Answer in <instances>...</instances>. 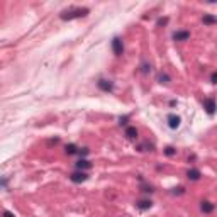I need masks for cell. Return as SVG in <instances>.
Wrapping results in <instances>:
<instances>
[{
	"instance_id": "1",
	"label": "cell",
	"mask_w": 217,
	"mask_h": 217,
	"mask_svg": "<svg viewBox=\"0 0 217 217\" xmlns=\"http://www.w3.org/2000/svg\"><path fill=\"white\" fill-rule=\"evenodd\" d=\"M90 10L85 9V7H78V9H71V10H64L61 14V19L63 20H73V19H80V17L88 16Z\"/></svg>"
},
{
	"instance_id": "2",
	"label": "cell",
	"mask_w": 217,
	"mask_h": 217,
	"mask_svg": "<svg viewBox=\"0 0 217 217\" xmlns=\"http://www.w3.org/2000/svg\"><path fill=\"white\" fill-rule=\"evenodd\" d=\"M112 49H114L115 56H122V54H124V44H122L121 38H114V41H112Z\"/></svg>"
},
{
	"instance_id": "3",
	"label": "cell",
	"mask_w": 217,
	"mask_h": 217,
	"mask_svg": "<svg viewBox=\"0 0 217 217\" xmlns=\"http://www.w3.org/2000/svg\"><path fill=\"white\" fill-rule=\"evenodd\" d=\"M70 180L73 183H83V182L88 180V175H86L85 171H80V170H78V171H75V173H71V175H70Z\"/></svg>"
},
{
	"instance_id": "4",
	"label": "cell",
	"mask_w": 217,
	"mask_h": 217,
	"mask_svg": "<svg viewBox=\"0 0 217 217\" xmlns=\"http://www.w3.org/2000/svg\"><path fill=\"white\" fill-rule=\"evenodd\" d=\"M166 121H168L170 129H178V127H180V122H182V119H180L176 114H170L168 117H166Z\"/></svg>"
},
{
	"instance_id": "5",
	"label": "cell",
	"mask_w": 217,
	"mask_h": 217,
	"mask_svg": "<svg viewBox=\"0 0 217 217\" xmlns=\"http://www.w3.org/2000/svg\"><path fill=\"white\" fill-rule=\"evenodd\" d=\"M204 108H205V112H207L209 115H214V112H215V102H214V99H205V102H204Z\"/></svg>"
},
{
	"instance_id": "6",
	"label": "cell",
	"mask_w": 217,
	"mask_h": 217,
	"mask_svg": "<svg viewBox=\"0 0 217 217\" xmlns=\"http://www.w3.org/2000/svg\"><path fill=\"white\" fill-rule=\"evenodd\" d=\"M173 39L175 41H188L190 32L188 31H176V32H173Z\"/></svg>"
},
{
	"instance_id": "7",
	"label": "cell",
	"mask_w": 217,
	"mask_h": 217,
	"mask_svg": "<svg viewBox=\"0 0 217 217\" xmlns=\"http://www.w3.org/2000/svg\"><path fill=\"white\" fill-rule=\"evenodd\" d=\"M92 168V163H90L88 160H85V158H82V160L77 161V170H80V171H83V170H90Z\"/></svg>"
},
{
	"instance_id": "8",
	"label": "cell",
	"mask_w": 217,
	"mask_h": 217,
	"mask_svg": "<svg viewBox=\"0 0 217 217\" xmlns=\"http://www.w3.org/2000/svg\"><path fill=\"white\" fill-rule=\"evenodd\" d=\"M99 88L104 90V92H110V90L114 88V83H112L110 80H100L99 82Z\"/></svg>"
},
{
	"instance_id": "9",
	"label": "cell",
	"mask_w": 217,
	"mask_h": 217,
	"mask_svg": "<svg viewBox=\"0 0 217 217\" xmlns=\"http://www.w3.org/2000/svg\"><path fill=\"white\" fill-rule=\"evenodd\" d=\"M187 176H188L192 182H197V180L202 176V173L198 171V170H195V168H190L188 171H187Z\"/></svg>"
},
{
	"instance_id": "10",
	"label": "cell",
	"mask_w": 217,
	"mask_h": 217,
	"mask_svg": "<svg viewBox=\"0 0 217 217\" xmlns=\"http://www.w3.org/2000/svg\"><path fill=\"white\" fill-rule=\"evenodd\" d=\"M200 210L204 212V214H210V212L214 210V204H212V202H209V200L202 202V205H200Z\"/></svg>"
},
{
	"instance_id": "11",
	"label": "cell",
	"mask_w": 217,
	"mask_h": 217,
	"mask_svg": "<svg viewBox=\"0 0 217 217\" xmlns=\"http://www.w3.org/2000/svg\"><path fill=\"white\" fill-rule=\"evenodd\" d=\"M202 22H204L205 26H214L217 22V19H215V16H212V14H205V16L202 17Z\"/></svg>"
},
{
	"instance_id": "12",
	"label": "cell",
	"mask_w": 217,
	"mask_h": 217,
	"mask_svg": "<svg viewBox=\"0 0 217 217\" xmlns=\"http://www.w3.org/2000/svg\"><path fill=\"white\" fill-rule=\"evenodd\" d=\"M136 205H137V209H141V210H148V209H151L153 202L151 200H139Z\"/></svg>"
},
{
	"instance_id": "13",
	"label": "cell",
	"mask_w": 217,
	"mask_h": 217,
	"mask_svg": "<svg viewBox=\"0 0 217 217\" xmlns=\"http://www.w3.org/2000/svg\"><path fill=\"white\" fill-rule=\"evenodd\" d=\"M126 137H127V139H137V129L136 127H127L126 129Z\"/></svg>"
},
{
	"instance_id": "14",
	"label": "cell",
	"mask_w": 217,
	"mask_h": 217,
	"mask_svg": "<svg viewBox=\"0 0 217 217\" xmlns=\"http://www.w3.org/2000/svg\"><path fill=\"white\" fill-rule=\"evenodd\" d=\"M64 151H66V154H77L78 148L75 146V144H66V146H64Z\"/></svg>"
},
{
	"instance_id": "15",
	"label": "cell",
	"mask_w": 217,
	"mask_h": 217,
	"mask_svg": "<svg viewBox=\"0 0 217 217\" xmlns=\"http://www.w3.org/2000/svg\"><path fill=\"white\" fill-rule=\"evenodd\" d=\"M165 154H166V156H175V154H176V149H175L173 146H166V148H165Z\"/></svg>"
},
{
	"instance_id": "16",
	"label": "cell",
	"mask_w": 217,
	"mask_h": 217,
	"mask_svg": "<svg viewBox=\"0 0 217 217\" xmlns=\"http://www.w3.org/2000/svg\"><path fill=\"white\" fill-rule=\"evenodd\" d=\"M158 82L160 83H170V77L166 73H160L158 75Z\"/></svg>"
},
{
	"instance_id": "17",
	"label": "cell",
	"mask_w": 217,
	"mask_h": 217,
	"mask_svg": "<svg viewBox=\"0 0 217 217\" xmlns=\"http://www.w3.org/2000/svg\"><path fill=\"white\" fill-rule=\"evenodd\" d=\"M141 71H143V73H148V71H151V66L148 63H143L141 64Z\"/></svg>"
},
{
	"instance_id": "18",
	"label": "cell",
	"mask_w": 217,
	"mask_h": 217,
	"mask_svg": "<svg viewBox=\"0 0 217 217\" xmlns=\"http://www.w3.org/2000/svg\"><path fill=\"white\" fill-rule=\"evenodd\" d=\"M78 153H80L82 156H86V154L90 153V149H88V148H82V149H78Z\"/></svg>"
},
{
	"instance_id": "19",
	"label": "cell",
	"mask_w": 217,
	"mask_h": 217,
	"mask_svg": "<svg viewBox=\"0 0 217 217\" xmlns=\"http://www.w3.org/2000/svg\"><path fill=\"white\" fill-rule=\"evenodd\" d=\"M2 215H3V217H16L10 210H3V214H2Z\"/></svg>"
},
{
	"instance_id": "20",
	"label": "cell",
	"mask_w": 217,
	"mask_h": 217,
	"mask_svg": "<svg viewBox=\"0 0 217 217\" xmlns=\"http://www.w3.org/2000/svg\"><path fill=\"white\" fill-rule=\"evenodd\" d=\"M166 22H168V19H166V17H165V19H160V20H158V26H165Z\"/></svg>"
},
{
	"instance_id": "21",
	"label": "cell",
	"mask_w": 217,
	"mask_h": 217,
	"mask_svg": "<svg viewBox=\"0 0 217 217\" xmlns=\"http://www.w3.org/2000/svg\"><path fill=\"white\" fill-rule=\"evenodd\" d=\"M119 122H121V126H126V124H127V117H121V119H119Z\"/></svg>"
},
{
	"instance_id": "22",
	"label": "cell",
	"mask_w": 217,
	"mask_h": 217,
	"mask_svg": "<svg viewBox=\"0 0 217 217\" xmlns=\"http://www.w3.org/2000/svg\"><path fill=\"white\" fill-rule=\"evenodd\" d=\"M215 80H217V75L212 73V75H210V83H215Z\"/></svg>"
}]
</instances>
